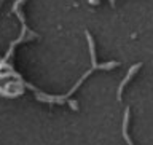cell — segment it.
Listing matches in <instances>:
<instances>
[{
  "mask_svg": "<svg viewBox=\"0 0 153 145\" xmlns=\"http://www.w3.org/2000/svg\"><path fill=\"white\" fill-rule=\"evenodd\" d=\"M142 67V64H134L131 69H129V72H128V75H126V78H124L121 83H120V86H118V93H117V97H118V100H121V94H123V88L124 86H126L129 81H131V78L134 77V74H136V72L139 70Z\"/></svg>",
  "mask_w": 153,
  "mask_h": 145,
  "instance_id": "obj_1",
  "label": "cell"
},
{
  "mask_svg": "<svg viewBox=\"0 0 153 145\" xmlns=\"http://www.w3.org/2000/svg\"><path fill=\"white\" fill-rule=\"evenodd\" d=\"M128 123H129V109H126V112H124V121H123V136L126 139V142L129 145H134L132 141L129 139V134H128Z\"/></svg>",
  "mask_w": 153,
  "mask_h": 145,
  "instance_id": "obj_2",
  "label": "cell"
}]
</instances>
